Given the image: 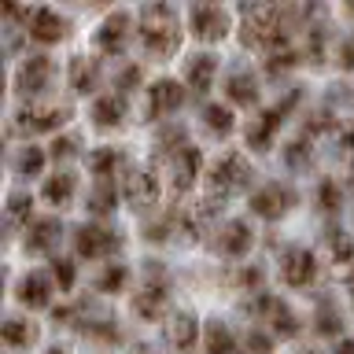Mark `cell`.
<instances>
[{
    "label": "cell",
    "instance_id": "obj_2",
    "mask_svg": "<svg viewBox=\"0 0 354 354\" xmlns=\"http://www.w3.org/2000/svg\"><path fill=\"white\" fill-rule=\"evenodd\" d=\"M140 22V44L151 59H170L181 48V15L170 4H144L137 11Z\"/></svg>",
    "mask_w": 354,
    "mask_h": 354
},
{
    "label": "cell",
    "instance_id": "obj_55",
    "mask_svg": "<svg viewBox=\"0 0 354 354\" xmlns=\"http://www.w3.org/2000/svg\"><path fill=\"white\" fill-rule=\"evenodd\" d=\"M351 295H354V273H351Z\"/></svg>",
    "mask_w": 354,
    "mask_h": 354
},
{
    "label": "cell",
    "instance_id": "obj_6",
    "mask_svg": "<svg viewBox=\"0 0 354 354\" xmlns=\"http://www.w3.org/2000/svg\"><path fill=\"white\" fill-rule=\"evenodd\" d=\"M248 310L254 317H262L266 321V328H273V336H281V339H292V336H299V317H295V310L284 303V299H277V295H270V292H259L248 303Z\"/></svg>",
    "mask_w": 354,
    "mask_h": 354
},
{
    "label": "cell",
    "instance_id": "obj_54",
    "mask_svg": "<svg viewBox=\"0 0 354 354\" xmlns=\"http://www.w3.org/2000/svg\"><path fill=\"white\" fill-rule=\"evenodd\" d=\"M133 354H155L151 347H133Z\"/></svg>",
    "mask_w": 354,
    "mask_h": 354
},
{
    "label": "cell",
    "instance_id": "obj_12",
    "mask_svg": "<svg viewBox=\"0 0 354 354\" xmlns=\"http://www.w3.org/2000/svg\"><path fill=\"white\" fill-rule=\"evenodd\" d=\"M321 266H317V254L310 248H284L281 251V281L288 288H310L317 281Z\"/></svg>",
    "mask_w": 354,
    "mask_h": 354
},
{
    "label": "cell",
    "instance_id": "obj_25",
    "mask_svg": "<svg viewBox=\"0 0 354 354\" xmlns=\"http://www.w3.org/2000/svg\"><path fill=\"white\" fill-rule=\"evenodd\" d=\"M100 77H104V71H100V63L88 59V55H74V59L66 63V82H71V88L82 93V96L96 93Z\"/></svg>",
    "mask_w": 354,
    "mask_h": 354
},
{
    "label": "cell",
    "instance_id": "obj_22",
    "mask_svg": "<svg viewBox=\"0 0 354 354\" xmlns=\"http://www.w3.org/2000/svg\"><path fill=\"white\" fill-rule=\"evenodd\" d=\"M214 77H218V55H210V52L188 55V63H185V82H188V88H192V93H210Z\"/></svg>",
    "mask_w": 354,
    "mask_h": 354
},
{
    "label": "cell",
    "instance_id": "obj_21",
    "mask_svg": "<svg viewBox=\"0 0 354 354\" xmlns=\"http://www.w3.org/2000/svg\"><path fill=\"white\" fill-rule=\"evenodd\" d=\"M126 115H129V100L122 96V93H100V96L93 100V122H96L100 129L122 126V122H126Z\"/></svg>",
    "mask_w": 354,
    "mask_h": 354
},
{
    "label": "cell",
    "instance_id": "obj_18",
    "mask_svg": "<svg viewBox=\"0 0 354 354\" xmlns=\"http://www.w3.org/2000/svg\"><path fill=\"white\" fill-rule=\"evenodd\" d=\"M30 41H37V44H59L66 33H71V19H63L59 11H52V8H33V19H30Z\"/></svg>",
    "mask_w": 354,
    "mask_h": 354
},
{
    "label": "cell",
    "instance_id": "obj_37",
    "mask_svg": "<svg viewBox=\"0 0 354 354\" xmlns=\"http://www.w3.org/2000/svg\"><path fill=\"white\" fill-rule=\"evenodd\" d=\"M314 328L321 332V336H339L343 317H339V310H336V303H332V299L317 303V310H314Z\"/></svg>",
    "mask_w": 354,
    "mask_h": 354
},
{
    "label": "cell",
    "instance_id": "obj_4",
    "mask_svg": "<svg viewBox=\"0 0 354 354\" xmlns=\"http://www.w3.org/2000/svg\"><path fill=\"white\" fill-rule=\"evenodd\" d=\"M299 100H303V88H288V93L277 100L273 107L259 111V115L248 122V129H243V140H248L251 151H266V148H270L273 137H277V133H281V126H284V118L299 107Z\"/></svg>",
    "mask_w": 354,
    "mask_h": 354
},
{
    "label": "cell",
    "instance_id": "obj_31",
    "mask_svg": "<svg viewBox=\"0 0 354 354\" xmlns=\"http://www.w3.org/2000/svg\"><path fill=\"white\" fill-rule=\"evenodd\" d=\"M33 196L26 188H15V192L8 196V229H22V225H33Z\"/></svg>",
    "mask_w": 354,
    "mask_h": 354
},
{
    "label": "cell",
    "instance_id": "obj_41",
    "mask_svg": "<svg viewBox=\"0 0 354 354\" xmlns=\"http://www.w3.org/2000/svg\"><path fill=\"white\" fill-rule=\"evenodd\" d=\"M284 162L295 166V170H306V166H310V144H306V137H295V140L284 144Z\"/></svg>",
    "mask_w": 354,
    "mask_h": 354
},
{
    "label": "cell",
    "instance_id": "obj_17",
    "mask_svg": "<svg viewBox=\"0 0 354 354\" xmlns=\"http://www.w3.org/2000/svg\"><path fill=\"white\" fill-rule=\"evenodd\" d=\"M199 321L192 310H177V314L166 317V343L177 351V354H192L196 343H199Z\"/></svg>",
    "mask_w": 354,
    "mask_h": 354
},
{
    "label": "cell",
    "instance_id": "obj_23",
    "mask_svg": "<svg viewBox=\"0 0 354 354\" xmlns=\"http://www.w3.org/2000/svg\"><path fill=\"white\" fill-rule=\"evenodd\" d=\"M15 299L30 310H44L52 303V281L44 273H26L15 281Z\"/></svg>",
    "mask_w": 354,
    "mask_h": 354
},
{
    "label": "cell",
    "instance_id": "obj_5",
    "mask_svg": "<svg viewBox=\"0 0 354 354\" xmlns=\"http://www.w3.org/2000/svg\"><path fill=\"white\" fill-rule=\"evenodd\" d=\"M166 306H170V273L159 262H151L148 273H144V284L133 295V314L140 321H159L166 314Z\"/></svg>",
    "mask_w": 354,
    "mask_h": 354
},
{
    "label": "cell",
    "instance_id": "obj_38",
    "mask_svg": "<svg viewBox=\"0 0 354 354\" xmlns=\"http://www.w3.org/2000/svg\"><path fill=\"white\" fill-rule=\"evenodd\" d=\"M314 199H317V210H321V214H336V210L343 207V188H339V181H332V177L317 181Z\"/></svg>",
    "mask_w": 354,
    "mask_h": 354
},
{
    "label": "cell",
    "instance_id": "obj_30",
    "mask_svg": "<svg viewBox=\"0 0 354 354\" xmlns=\"http://www.w3.org/2000/svg\"><path fill=\"white\" fill-rule=\"evenodd\" d=\"M0 339H4L11 351H26V347H33V343H37V325H33L30 317H4Z\"/></svg>",
    "mask_w": 354,
    "mask_h": 354
},
{
    "label": "cell",
    "instance_id": "obj_16",
    "mask_svg": "<svg viewBox=\"0 0 354 354\" xmlns=\"http://www.w3.org/2000/svg\"><path fill=\"white\" fill-rule=\"evenodd\" d=\"M251 243H254V232H251V221L243 218H232L214 232V251L225 254V259H243L251 251Z\"/></svg>",
    "mask_w": 354,
    "mask_h": 354
},
{
    "label": "cell",
    "instance_id": "obj_52",
    "mask_svg": "<svg viewBox=\"0 0 354 354\" xmlns=\"http://www.w3.org/2000/svg\"><path fill=\"white\" fill-rule=\"evenodd\" d=\"M44 354H71V351H66V347H59V343H55V347H48Z\"/></svg>",
    "mask_w": 354,
    "mask_h": 354
},
{
    "label": "cell",
    "instance_id": "obj_51",
    "mask_svg": "<svg viewBox=\"0 0 354 354\" xmlns=\"http://www.w3.org/2000/svg\"><path fill=\"white\" fill-rule=\"evenodd\" d=\"M336 354H354V339H343L339 347H336Z\"/></svg>",
    "mask_w": 354,
    "mask_h": 354
},
{
    "label": "cell",
    "instance_id": "obj_35",
    "mask_svg": "<svg viewBox=\"0 0 354 354\" xmlns=\"http://www.w3.org/2000/svg\"><path fill=\"white\" fill-rule=\"evenodd\" d=\"M203 126L214 133V137H229L232 126H236V118H232V111L225 104H207L203 107Z\"/></svg>",
    "mask_w": 354,
    "mask_h": 354
},
{
    "label": "cell",
    "instance_id": "obj_36",
    "mask_svg": "<svg viewBox=\"0 0 354 354\" xmlns=\"http://www.w3.org/2000/svg\"><path fill=\"white\" fill-rule=\"evenodd\" d=\"M126 284H129V266H122V262L104 266V273L96 277V292H104V295H115Z\"/></svg>",
    "mask_w": 354,
    "mask_h": 354
},
{
    "label": "cell",
    "instance_id": "obj_13",
    "mask_svg": "<svg viewBox=\"0 0 354 354\" xmlns=\"http://www.w3.org/2000/svg\"><path fill=\"white\" fill-rule=\"evenodd\" d=\"M188 26H192V33L199 41H221V37H229V30H232V15L221 4H196L192 11H188Z\"/></svg>",
    "mask_w": 354,
    "mask_h": 354
},
{
    "label": "cell",
    "instance_id": "obj_3",
    "mask_svg": "<svg viewBox=\"0 0 354 354\" xmlns=\"http://www.w3.org/2000/svg\"><path fill=\"white\" fill-rule=\"evenodd\" d=\"M251 177H254V166L248 162V155L225 151V155H221V159L207 170V199L221 207L229 196H236L240 188H248Z\"/></svg>",
    "mask_w": 354,
    "mask_h": 354
},
{
    "label": "cell",
    "instance_id": "obj_11",
    "mask_svg": "<svg viewBox=\"0 0 354 354\" xmlns=\"http://www.w3.org/2000/svg\"><path fill=\"white\" fill-rule=\"evenodd\" d=\"M159 177H155V170H148V166H129L126 170V181H122V199L133 207V210H151L155 203H159Z\"/></svg>",
    "mask_w": 354,
    "mask_h": 354
},
{
    "label": "cell",
    "instance_id": "obj_48",
    "mask_svg": "<svg viewBox=\"0 0 354 354\" xmlns=\"http://www.w3.org/2000/svg\"><path fill=\"white\" fill-rule=\"evenodd\" d=\"M336 63L343 66V71H354V33H347V37L339 41V52H336Z\"/></svg>",
    "mask_w": 354,
    "mask_h": 354
},
{
    "label": "cell",
    "instance_id": "obj_50",
    "mask_svg": "<svg viewBox=\"0 0 354 354\" xmlns=\"http://www.w3.org/2000/svg\"><path fill=\"white\" fill-rule=\"evenodd\" d=\"M339 148H343V151H354V126H343V133H339Z\"/></svg>",
    "mask_w": 354,
    "mask_h": 354
},
{
    "label": "cell",
    "instance_id": "obj_49",
    "mask_svg": "<svg viewBox=\"0 0 354 354\" xmlns=\"http://www.w3.org/2000/svg\"><path fill=\"white\" fill-rule=\"evenodd\" d=\"M328 126H332L328 111H314V115L306 118V133H321V129H328Z\"/></svg>",
    "mask_w": 354,
    "mask_h": 354
},
{
    "label": "cell",
    "instance_id": "obj_34",
    "mask_svg": "<svg viewBox=\"0 0 354 354\" xmlns=\"http://www.w3.org/2000/svg\"><path fill=\"white\" fill-rule=\"evenodd\" d=\"M155 148H159V155H166V159H174L177 151L188 148V129L181 126V122H166V126L159 129V140H155Z\"/></svg>",
    "mask_w": 354,
    "mask_h": 354
},
{
    "label": "cell",
    "instance_id": "obj_47",
    "mask_svg": "<svg viewBox=\"0 0 354 354\" xmlns=\"http://www.w3.org/2000/svg\"><path fill=\"white\" fill-rule=\"evenodd\" d=\"M306 55L314 63H321L325 59V26H314L310 30V44H306Z\"/></svg>",
    "mask_w": 354,
    "mask_h": 354
},
{
    "label": "cell",
    "instance_id": "obj_56",
    "mask_svg": "<svg viewBox=\"0 0 354 354\" xmlns=\"http://www.w3.org/2000/svg\"><path fill=\"white\" fill-rule=\"evenodd\" d=\"M347 11H351V19H354V4H351V8H347Z\"/></svg>",
    "mask_w": 354,
    "mask_h": 354
},
{
    "label": "cell",
    "instance_id": "obj_19",
    "mask_svg": "<svg viewBox=\"0 0 354 354\" xmlns=\"http://www.w3.org/2000/svg\"><path fill=\"white\" fill-rule=\"evenodd\" d=\"M59 236H63V221L59 218H37L26 229V236H22V251L26 254H52L55 248H59Z\"/></svg>",
    "mask_w": 354,
    "mask_h": 354
},
{
    "label": "cell",
    "instance_id": "obj_10",
    "mask_svg": "<svg viewBox=\"0 0 354 354\" xmlns=\"http://www.w3.org/2000/svg\"><path fill=\"white\" fill-rule=\"evenodd\" d=\"M295 203H299V192L292 185H284V181H266L262 188H254V192H251V210L259 218H266V221L284 218Z\"/></svg>",
    "mask_w": 354,
    "mask_h": 354
},
{
    "label": "cell",
    "instance_id": "obj_20",
    "mask_svg": "<svg viewBox=\"0 0 354 354\" xmlns=\"http://www.w3.org/2000/svg\"><path fill=\"white\" fill-rule=\"evenodd\" d=\"M199 170H203V151L188 144L185 151H177L170 159V177H174V196H185L188 188L199 181Z\"/></svg>",
    "mask_w": 354,
    "mask_h": 354
},
{
    "label": "cell",
    "instance_id": "obj_42",
    "mask_svg": "<svg viewBox=\"0 0 354 354\" xmlns=\"http://www.w3.org/2000/svg\"><path fill=\"white\" fill-rule=\"evenodd\" d=\"M48 270H52V281L55 284H59V292H71V288H74V262L71 259H52V266H48Z\"/></svg>",
    "mask_w": 354,
    "mask_h": 354
},
{
    "label": "cell",
    "instance_id": "obj_27",
    "mask_svg": "<svg viewBox=\"0 0 354 354\" xmlns=\"http://www.w3.org/2000/svg\"><path fill=\"white\" fill-rule=\"evenodd\" d=\"M203 351L207 354H240L243 343L229 332L225 321H207V328H203Z\"/></svg>",
    "mask_w": 354,
    "mask_h": 354
},
{
    "label": "cell",
    "instance_id": "obj_26",
    "mask_svg": "<svg viewBox=\"0 0 354 354\" xmlns=\"http://www.w3.org/2000/svg\"><path fill=\"white\" fill-rule=\"evenodd\" d=\"M325 251H328V262L343 273H354V232L347 229H332L325 236Z\"/></svg>",
    "mask_w": 354,
    "mask_h": 354
},
{
    "label": "cell",
    "instance_id": "obj_1",
    "mask_svg": "<svg viewBox=\"0 0 354 354\" xmlns=\"http://www.w3.org/2000/svg\"><path fill=\"white\" fill-rule=\"evenodd\" d=\"M303 15H310V11H299L288 4H248L240 19V41L266 55L292 48V30L303 22Z\"/></svg>",
    "mask_w": 354,
    "mask_h": 354
},
{
    "label": "cell",
    "instance_id": "obj_7",
    "mask_svg": "<svg viewBox=\"0 0 354 354\" xmlns=\"http://www.w3.org/2000/svg\"><path fill=\"white\" fill-rule=\"evenodd\" d=\"M71 104H22L15 111V129L19 133H55L71 122Z\"/></svg>",
    "mask_w": 354,
    "mask_h": 354
},
{
    "label": "cell",
    "instance_id": "obj_44",
    "mask_svg": "<svg viewBox=\"0 0 354 354\" xmlns=\"http://www.w3.org/2000/svg\"><path fill=\"white\" fill-rule=\"evenodd\" d=\"M140 77H144V71H140L137 63H129L126 71H122V74L115 77V93H122V96H126V93H133V88L140 85Z\"/></svg>",
    "mask_w": 354,
    "mask_h": 354
},
{
    "label": "cell",
    "instance_id": "obj_15",
    "mask_svg": "<svg viewBox=\"0 0 354 354\" xmlns=\"http://www.w3.org/2000/svg\"><path fill=\"white\" fill-rule=\"evenodd\" d=\"M129 33H133V15L129 11H111L96 30V48L104 55H122L126 44H129Z\"/></svg>",
    "mask_w": 354,
    "mask_h": 354
},
{
    "label": "cell",
    "instance_id": "obj_24",
    "mask_svg": "<svg viewBox=\"0 0 354 354\" xmlns=\"http://www.w3.org/2000/svg\"><path fill=\"white\" fill-rule=\"evenodd\" d=\"M225 100L236 107H251L259 104V77H254L251 71H243V66H236V71L225 74Z\"/></svg>",
    "mask_w": 354,
    "mask_h": 354
},
{
    "label": "cell",
    "instance_id": "obj_45",
    "mask_svg": "<svg viewBox=\"0 0 354 354\" xmlns=\"http://www.w3.org/2000/svg\"><path fill=\"white\" fill-rule=\"evenodd\" d=\"M77 148H82V144H77V137H55L52 148H48V155H52L55 162H59V159H74Z\"/></svg>",
    "mask_w": 354,
    "mask_h": 354
},
{
    "label": "cell",
    "instance_id": "obj_53",
    "mask_svg": "<svg viewBox=\"0 0 354 354\" xmlns=\"http://www.w3.org/2000/svg\"><path fill=\"white\" fill-rule=\"evenodd\" d=\"M292 354H321V351H314V347H299V351H292Z\"/></svg>",
    "mask_w": 354,
    "mask_h": 354
},
{
    "label": "cell",
    "instance_id": "obj_39",
    "mask_svg": "<svg viewBox=\"0 0 354 354\" xmlns=\"http://www.w3.org/2000/svg\"><path fill=\"white\" fill-rule=\"evenodd\" d=\"M82 332H85V336H93V339H100V343H118L122 339V328L115 325V321H107V317H100V321L85 317Z\"/></svg>",
    "mask_w": 354,
    "mask_h": 354
},
{
    "label": "cell",
    "instance_id": "obj_9",
    "mask_svg": "<svg viewBox=\"0 0 354 354\" xmlns=\"http://www.w3.org/2000/svg\"><path fill=\"white\" fill-rule=\"evenodd\" d=\"M52 77H55V63L48 59V55H26V59L19 63L15 77H11V85H15V93L22 100H30V104H33V100L52 85Z\"/></svg>",
    "mask_w": 354,
    "mask_h": 354
},
{
    "label": "cell",
    "instance_id": "obj_29",
    "mask_svg": "<svg viewBox=\"0 0 354 354\" xmlns=\"http://www.w3.org/2000/svg\"><path fill=\"white\" fill-rule=\"evenodd\" d=\"M74 192H77V177H74L71 170H55V174L48 177V181H44V188H41L44 203H52L55 210L71 203V199H74Z\"/></svg>",
    "mask_w": 354,
    "mask_h": 354
},
{
    "label": "cell",
    "instance_id": "obj_8",
    "mask_svg": "<svg viewBox=\"0 0 354 354\" xmlns=\"http://www.w3.org/2000/svg\"><path fill=\"white\" fill-rule=\"evenodd\" d=\"M122 243H126L122 229L100 225V221H88V225L74 229V251L82 254V259H107V254H118Z\"/></svg>",
    "mask_w": 354,
    "mask_h": 354
},
{
    "label": "cell",
    "instance_id": "obj_33",
    "mask_svg": "<svg viewBox=\"0 0 354 354\" xmlns=\"http://www.w3.org/2000/svg\"><path fill=\"white\" fill-rule=\"evenodd\" d=\"M44 159H48V151L33 148V144H26V148L15 151V162H11V170H15V177H22V181H30V177H37L44 170Z\"/></svg>",
    "mask_w": 354,
    "mask_h": 354
},
{
    "label": "cell",
    "instance_id": "obj_46",
    "mask_svg": "<svg viewBox=\"0 0 354 354\" xmlns=\"http://www.w3.org/2000/svg\"><path fill=\"white\" fill-rule=\"evenodd\" d=\"M262 281H266L262 266H243L240 273H232V284H240V288H259Z\"/></svg>",
    "mask_w": 354,
    "mask_h": 354
},
{
    "label": "cell",
    "instance_id": "obj_32",
    "mask_svg": "<svg viewBox=\"0 0 354 354\" xmlns=\"http://www.w3.org/2000/svg\"><path fill=\"white\" fill-rule=\"evenodd\" d=\"M85 207H88V214H96V218L111 214V210L118 207V185L115 181H96L93 188H88Z\"/></svg>",
    "mask_w": 354,
    "mask_h": 354
},
{
    "label": "cell",
    "instance_id": "obj_28",
    "mask_svg": "<svg viewBox=\"0 0 354 354\" xmlns=\"http://www.w3.org/2000/svg\"><path fill=\"white\" fill-rule=\"evenodd\" d=\"M88 170H93L96 181H111V177H118V170H126V151L122 148H96L88 155Z\"/></svg>",
    "mask_w": 354,
    "mask_h": 354
},
{
    "label": "cell",
    "instance_id": "obj_40",
    "mask_svg": "<svg viewBox=\"0 0 354 354\" xmlns=\"http://www.w3.org/2000/svg\"><path fill=\"white\" fill-rule=\"evenodd\" d=\"M295 63H299V48L292 44V48L270 52V55H266V63H262V66H266V74H270V77H277V74H288Z\"/></svg>",
    "mask_w": 354,
    "mask_h": 354
},
{
    "label": "cell",
    "instance_id": "obj_14",
    "mask_svg": "<svg viewBox=\"0 0 354 354\" xmlns=\"http://www.w3.org/2000/svg\"><path fill=\"white\" fill-rule=\"evenodd\" d=\"M185 104V88L174 82V77H159V82L148 85V104H144V115L151 122H159L166 115H177Z\"/></svg>",
    "mask_w": 354,
    "mask_h": 354
},
{
    "label": "cell",
    "instance_id": "obj_43",
    "mask_svg": "<svg viewBox=\"0 0 354 354\" xmlns=\"http://www.w3.org/2000/svg\"><path fill=\"white\" fill-rule=\"evenodd\" d=\"M243 354H273V336L262 328H251L243 336Z\"/></svg>",
    "mask_w": 354,
    "mask_h": 354
}]
</instances>
